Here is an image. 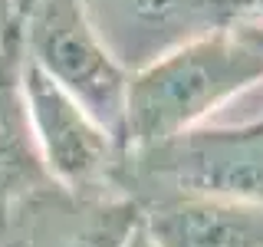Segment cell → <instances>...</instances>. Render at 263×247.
Segmentation results:
<instances>
[{
	"instance_id": "7",
	"label": "cell",
	"mask_w": 263,
	"mask_h": 247,
	"mask_svg": "<svg viewBox=\"0 0 263 247\" xmlns=\"http://www.w3.org/2000/svg\"><path fill=\"white\" fill-rule=\"evenodd\" d=\"M49 185L23 96L20 37L0 40V231L16 204Z\"/></svg>"
},
{
	"instance_id": "10",
	"label": "cell",
	"mask_w": 263,
	"mask_h": 247,
	"mask_svg": "<svg viewBox=\"0 0 263 247\" xmlns=\"http://www.w3.org/2000/svg\"><path fill=\"white\" fill-rule=\"evenodd\" d=\"M247 7H250L247 20H263V0H247Z\"/></svg>"
},
{
	"instance_id": "8",
	"label": "cell",
	"mask_w": 263,
	"mask_h": 247,
	"mask_svg": "<svg viewBox=\"0 0 263 247\" xmlns=\"http://www.w3.org/2000/svg\"><path fill=\"white\" fill-rule=\"evenodd\" d=\"M237 27H240V30H243L247 37H250L253 43H257V46H263V20H240Z\"/></svg>"
},
{
	"instance_id": "9",
	"label": "cell",
	"mask_w": 263,
	"mask_h": 247,
	"mask_svg": "<svg viewBox=\"0 0 263 247\" xmlns=\"http://www.w3.org/2000/svg\"><path fill=\"white\" fill-rule=\"evenodd\" d=\"M125 247H152V241L145 237V231H142V224H138L135 231H132V237H128V244Z\"/></svg>"
},
{
	"instance_id": "4",
	"label": "cell",
	"mask_w": 263,
	"mask_h": 247,
	"mask_svg": "<svg viewBox=\"0 0 263 247\" xmlns=\"http://www.w3.org/2000/svg\"><path fill=\"white\" fill-rule=\"evenodd\" d=\"M23 96L30 129L49 181L82 201L125 198V148L105 132L72 96L23 60Z\"/></svg>"
},
{
	"instance_id": "6",
	"label": "cell",
	"mask_w": 263,
	"mask_h": 247,
	"mask_svg": "<svg viewBox=\"0 0 263 247\" xmlns=\"http://www.w3.org/2000/svg\"><path fill=\"white\" fill-rule=\"evenodd\" d=\"M128 198L152 247H263V204L171 188Z\"/></svg>"
},
{
	"instance_id": "3",
	"label": "cell",
	"mask_w": 263,
	"mask_h": 247,
	"mask_svg": "<svg viewBox=\"0 0 263 247\" xmlns=\"http://www.w3.org/2000/svg\"><path fill=\"white\" fill-rule=\"evenodd\" d=\"M171 188L263 204V119L197 126L161 145L125 152L122 191Z\"/></svg>"
},
{
	"instance_id": "5",
	"label": "cell",
	"mask_w": 263,
	"mask_h": 247,
	"mask_svg": "<svg viewBox=\"0 0 263 247\" xmlns=\"http://www.w3.org/2000/svg\"><path fill=\"white\" fill-rule=\"evenodd\" d=\"M109 53L138 73L214 30L250 16L247 0H79Z\"/></svg>"
},
{
	"instance_id": "2",
	"label": "cell",
	"mask_w": 263,
	"mask_h": 247,
	"mask_svg": "<svg viewBox=\"0 0 263 247\" xmlns=\"http://www.w3.org/2000/svg\"><path fill=\"white\" fill-rule=\"evenodd\" d=\"M23 60L72 96L125 148L132 73L109 53L79 0H27L20 16Z\"/></svg>"
},
{
	"instance_id": "11",
	"label": "cell",
	"mask_w": 263,
	"mask_h": 247,
	"mask_svg": "<svg viewBox=\"0 0 263 247\" xmlns=\"http://www.w3.org/2000/svg\"><path fill=\"white\" fill-rule=\"evenodd\" d=\"M13 37H20V33H16L10 23L4 20V16H0V40H13Z\"/></svg>"
},
{
	"instance_id": "1",
	"label": "cell",
	"mask_w": 263,
	"mask_h": 247,
	"mask_svg": "<svg viewBox=\"0 0 263 247\" xmlns=\"http://www.w3.org/2000/svg\"><path fill=\"white\" fill-rule=\"evenodd\" d=\"M263 82V46L237 27L184 43L132 73L125 99V152L161 145L197 126L230 99Z\"/></svg>"
}]
</instances>
